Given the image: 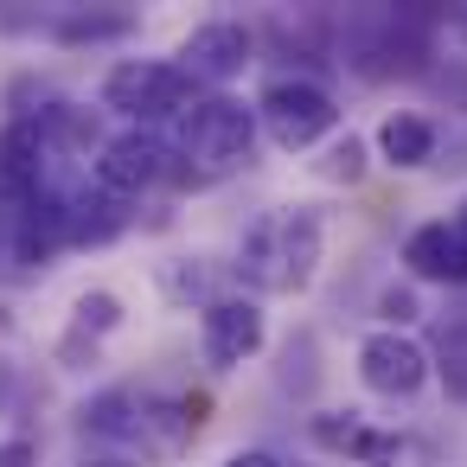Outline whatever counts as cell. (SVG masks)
<instances>
[{
	"instance_id": "cell-15",
	"label": "cell",
	"mask_w": 467,
	"mask_h": 467,
	"mask_svg": "<svg viewBox=\"0 0 467 467\" xmlns=\"http://www.w3.org/2000/svg\"><path fill=\"white\" fill-rule=\"evenodd\" d=\"M122 224H129V212H122L103 186H97V199H90V192L71 199V244H109Z\"/></svg>"
},
{
	"instance_id": "cell-18",
	"label": "cell",
	"mask_w": 467,
	"mask_h": 467,
	"mask_svg": "<svg viewBox=\"0 0 467 467\" xmlns=\"http://www.w3.org/2000/svg\"><path fill=\"white\" fill-rule=\"evenodd\" d=\"M441 358H448V365H441V371H448V390L467 403V327L448 339V352H441Z\"/></svg>"
},
{
	"instance_id": "cell-7",
	"label": "cell",
	"mask_w": 467,
	"mask_h": 467,
	"mask_svg": "<svg viewBox=\"0 0 467 467\" xmlns=\"http://www.w3.org/2000/svg\"><path fill=\"white\" fill-rule=\"evenodd\" d=\"M358 378H365V390H378V397H416V390L429 384V352H422L410 333L378 327V333H365V346H358Z\"/></svg>"
},
{
	"instance_id": "cell-24",
	"label": "cell",
	"mask_w": 467,
	"mask_h": 467,
	"mask_svg": "<svg viewBox=\"0 0 467 467\" xmlns=\"http://www.w3.org/2000/svg\"><path fill=\"white\" fill-rule=\"evenodd\" d=\"M454 224H461V231H467V205H461V218H454Z\"/></svg>"
},
{
	"instance_id": "cell-10",
	"label": "cell",
	"mask_w": 467,
	"mask_h": 467,
	"mask_svg": "<svg viewBox=\"0 0 467 467\" xmlns=\"http://www.w3.org/2000/svg\"><path fill=\"white\" fill-rule=\"evenodd\" d=\"M403 263H410L416 282H448V288H461V282H467V231L448 224V218L416 224V231L403 237Z\"/></svg>"
},
{
	"instance_id": "cell-2",
	"label": "cell",
	"mask_w": 467,
	"mask_h": 467,
	"mask_svg": "<svg viewBox=\"0 0 467 467\" xmlns=\"http://www.w3.org/2000/svg\"><path fill=\"white\" fill-rule=\"evenodd\" d=\"M250 148H256V109L237 103V97H205L186 109V129H180V154L192 167V180H224L237 167H250Z\"/></svg>"
},
{
	"instance_id": "cell-8",
	"label": "cell",
	"mask_w": 467,
	"mask_h": 467,
	"mask_svg": "<svg viewBox=\"0 0 467 467\" xmlns=\"http://www.w3.org/2000/svg\"><path fill=\"white\" fill-rule=\"evenodd\" d=\"M250 33L237 26V20H205L186 46H180V71L192 78V84H231V78H244V65H250Z\"/></svg>"
},
{
	"instance_id": "cell-21",
	"label": "cell",
	"mask_w": 467,
	"mask_h": 467,
	"mask_svg": "<svg viewBox=\"0 0 467 467\" xmlns=\"http://www.w3.org/2000/svg\"><path fill=\"white\" fill-rule=\"evenodd\" d=\"M224 467H282V461H275L269 448H244V454H231Z\"/></svg>"
},
{
	"instance_id": "cell-9",
	"label": "cell",
	"mask_w": 467,
	"mask_h": 467,
	"mask_svg": "<svg viewBox=\"0 0 467 467\" xmlns=\"http://www.w3.org/2000/svg\"><path fill=\"white\" fill-rule=\"evenodd\" d=\"M314 441L327 448V454H346L352 467H397V454H403V441L390 435V429H371L358 410H327V416H314Z\"/></svg>"
},
{
	"instance_id": "cell-17",
	"label": "cell",
	"mask_w": 467,
	"mask_h": 467,
	"mask_svg": "<svg viewBox=\"0 0 467 467\" xmlns=\"http://www.w3.org/2000/svg\"><path fill=\"white\" fill-rule=\"evenodd\" d=\"M327 180H365V141L358 135H346V141H333V154H327Z\"/></svg>"
},
{
	"instance_id": "cell-14",
	"label": "cell",
	"mask_w": 467,
	"mask_h": 467,
	"mask_svg": "<svg viewBox=\"0 0 467 467\" xmlns=\"http://www.w3.org/2000/svg\"><path fill=\"white\" fill-rule=\"evenodd\" d=\"M141 429H148V416H141V403H135L129 390H103V397L84 403V435L129 441V435H141Z\"/></svg>"
},
{
	"instance_id": "cell-13",
	"label": "cell",
	"mask_w": 467,
	"mask_h": 467,
	"mask_svg": "<svg viewBox=\"0 0 467 467\" xmlns=\"http://www.w3.org/2000/svg\"><path fill=\"white\" fill-rule=\"evenodd\" d=\"M435 122L429 116H410V109H397V116H384V129H378V154L390 161V167H429L435 161Z\"/></svg>"
},
{
	"instance_id": "cell-20",
	"label": "cell",
	"mask_w": 467,
	"mask_h": 467,
	"mask_svg": "<svg viewBox=\"0 0 467 467\" xmlns=\"http://www.w3.org/2000/svg\"><path fill=\"white\" fill-rule=\"evenodd\" d=\"M167 288H173L180 301H186V295H205V269H199V263H192V269H167Z\"/></svg>"
},
{
	"instance_id": "cell-4",
	"label": "cell",
	"mask_w": 467,
	"mask_h": 467,
	"mask_svg": "<svg viewBox=\"0 0 467 467\" xmlns=\"http://www.w3.org/2000/svg\"><path fill=\"white\" fill-rule=\"evenodd\" d=\"M256 122H263V135H269L275 148L301 154V148H314V141L333 135L339 109H333V97H327L314 78H275V84L256 97Z\"/></svg>"
},
{
	"instance_id": "cell-6",
	"label": "cell",
	"mask_w": 467,
	"mask_h": 467,
	"mask_svg": "<svg viewBox=\"0 0 467 467\" xmlns=\"http://www.w3.org/2000/svg\"><path fill=\"white\" fill-rule=\"evenodd\" d=\"M263 307L250 301V295H218V301H205V314H199V346H205V365H218V371H231V365H244V358H256L263 352Z\"/></svg>"
},
{
	"instance_id": "cell-19",
	"label": "cell",
	"mask_w": 467,
	"mask_h": 467,
	"mask_svg": "<svg viewBox=\"0 0 467 467\" xmlns=\"http://www.w3.org/2000/svg\"><path fill=\"white\" fill-rule=\"evenodd\" d=\"M378 314H384L390 327H410L422 307H416V295H410V288H384V295H378Z\"/></svg>"
},
{
	"instance_id": "cell-3",
	"label": "cell",
	"mask_w": 467,
	"mask_h": 467,
	"mask_svg": "<svg viewBox=\"0 0 467 467\" xmlns=\"http://www.w3.org/2000/svg\"><path fill=\"white\" fill-rule=\"evenodd\" d=\"M192 90H199V84H192L180 65H167V58H122V65H109V78H103V109L129 116V122L141 129V122L186 116V109L199 103Z\"/></svg>"
},
{
	"instance_id": "cell-16",
	"label": "cell",
	"mask_w": 467,
	"mask_h": 467,
	"mask_svg": "<svg viewBox=\"0 0 467 467\" xmlns=\"http://www.w3.org/2000/svg\"><path fill=\"white\" fill-rule=\"evenodd\" d=\"M135 20L129 14H71V20H58V39H71V46H84V39H122Z\"/></svg>"
},
{
	"instance_id": "cell-5",
	"label": "cell",
	"mask_w": 467,
	"mask_h": 467,
	"mask_svg": "<svg viewBox=\"0 0 467 467\" xmlns=\"http://www.w3.org/2000/svg\"><path fill=\"white\" fill-rule=\"evenodd\" d=\"M173 173V148L154 129H122L116 141H103L97 154V186L109 199H141L148 186H161Z\"/></svg>"
},
{
	"instance_id": "cell-1",
	"label": "cell",
	"mask_w": 467,
	"mask_h": 467,
	"mask_svg": "<svg viewBox=\"0 0 467 467\" xmlns=\"http://www.w3.org/2000/svg\"><path fill=\"white\" fill-rule=\"evenodd\" d=\"M320 244H327V224L314 205H282L269 218H256L237 244V275L256 288V295H295L314 282L320 269Z\"/></svg>"
},
{
	"instance_id": "cell-11",
	"label": "cell",
	"mask_w": 467,
	"mask_h": 467,
	"mask_svg": "<svg viewBox=\"0 0 467 467\" xmlns=\"http://www.w3.org/2000/svg\"><path fill=\"white\" fill-rule=\"evenodd\" d=\"M33 192H46V141L33 122L0 129V205H26Z\"/></svg>"
},
{
	"instance_id": "cell-12",
	"label": "cell",
	"mask_w": 467,
	"mask_h": 467,
	"mask_svg": "<svg viewBox=\"0 0 467 467\" xmlns=\"http://www.w3.org/2000/svg\"><path fill=\"white\" fill-rule=\"evenodd\" d=\"M122 327V301L109 295V288H90V295H78V307H71V327H65V339H58V358L65 365H78L84 352H97L109 333Z\"/></svg>"
},
{
	"instance_id": "cell-23",
	"label": "cell",
	"mask_w": 467,
	"mask_h": 467,
	"mask_svg": "<svg viewBox=\"0 0 467 467\" xmlns=\"http://www.w3.org/2000/svg\"><path fill=\"white\" fill-rule=\"evenodd\" d=\"M84 467H135V461H116V454H97V461H84Z\"/></svg>"
},
{
	"instance_id": "cell-22",
	"label": "cell",
	"mask_w": 467,
	"mask_h": 467,
	"mask_svg": "<svg viewBox=\"0 0 467 467\" xmlns=\"http://www.w3.org/2000/svg\"><path fill=\"white\" fill-rule=\"evenodd\" d=\"M441 26H448L454 39H467V7H454V14H441Z\"/></svg>"
}]
</instances>
